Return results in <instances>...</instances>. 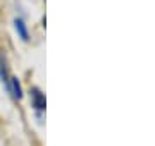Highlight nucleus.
<instances>
[{
  "label": "nucleus",
  "mask_w": 155,
  "mask_h": 146,
  "mask_svg": "<svg viewBox=\"0 0 155 146\" xmlns=\"http://www.w3.org/2000/svg\"><path fill=\"white\" fill-rule=\"evenodd\" d=\"M31 100H33V107L36 108V110H43L45 108V96L41 95L36 88L31 90Z\"/></svg>",
  "instance_id": "f257e3e1"
},
{
  "label": "nucleus",
  "mask_w": 155,
  "mask_h": 146,
  "mask_svg": "<svg viewBox=\"0 0 155 146\" xmlns=\"http://www.w3.org/2000/svg\"><path fill=\"white\" fill-rule=\"evenodd\" d=\"M9 90H11L12 96L16 98V100H21L22 98V91H21V86H19V83H17L16 78H11L9 79V86H7Z\"/></svg>",
  "instance_id": "f03ea898"
},
{
  "label": "nucleus",
  "mask_w": 155,
  "mask_h": 146,
  "mask_svg": "<svg viewBox=\"0 0 155 146\" xmlns=\"http://www.w3.org/2000/svg\"><path fill=\"white\" fill-rule=\"evenodd\" d=\"M16 31L21 34L22 40H28V31H26V26H24L21 19H16Z\"/></svg>",
  "instance_id": "7ed1b4c3"
}]
</instances>
